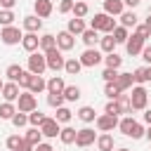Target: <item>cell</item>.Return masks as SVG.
I'll return each mask as SVG.
<instances>
[{
	"instance_id": "6da1fadb",
	"label": "cell",
	"mask_w": 151,
	"mask_h": 151,
	"mask_svg": "<svg viewBox=\"0 0 151 151\" xmlns=\"http://www.w3.org/2000/svg\"><path fill=\"white\" fill-rule=\"evenodd\" d=\"M118 130L125 134V137H132V139H142L144 137V125L137 123L132 116H125L118 120Z\"/></svg>"
},
{
	"instance_id": "7a4b0ae2",
	"label": "cell",
	"mask_w": 151,
	"mask_h": 151,
	"mask_svg": "<svg viewBox=\"0 0 151 151\" xmlns=\"http://www.w3.org/2000/svg\"><path fill=\"white\" fill-rule=\"evenodd\" d=\"M146 101H149L146 87L144 85H132V92H130V106H132V111H144Z\"/></svg>"
},
{
	"instance_id": "3957f363",
	"label": "cell",
	"mask_w": 151,
	"mask_h": 151,
	"mask_svg": "<svg viewBox=\"0 0 151 151\" xmlns=\"http://www.w3.org/2000/svg\"><path fill=\"white\" fill-rule=\"evenodd\" d=\"M90 28L101 31V33H111V31L116 28V19H113L111 14H106V12H99V14H94V19L90 21Z\"/></svg>"
},
{
	"instance_id": "277c9868",
	"label": "cell",
	"mask_w": 151,
	"mask_h": 151,
	"mask_svg": "<svg viewBox=\"0 0 151 151\" xmlns=\"http://www.w3.org/2000/svg\"><path fill=\"white\" fill-rule=\"evenodd\" d=\"M45 54V61H47V68L50 71H61L64 68V64H66V59H64V52L59 50V47H52V50H45L42 52Z\"/></svg>"
},
{
	"instance_id": "5b68a950",
	"label": "cell",
	"mask_w": 151,
	"mask_h": 151,
	"mask_svg": "<svg viewBox=\"0 0 151 151\" xmlns=\"http://www.w3.org/2000/svg\"><path fill=\"white\" fill-rule=\"evenodd\" d=\"M78 59H80L83 68H94L97 64H101V61H104V54H101V50H97V47H87Z\"/></svg>"
},
{
	"instance_id": "8992f818",
	"label": "cell",
	"mask_w": 151,
	"mask_h": 151,
	"mask_svg": "<svg viewBox=\"0 0 151 151\" xmlns=\"http://www.w3.org/2000/svg\"><path fill=\"white\" fill-rule=\"evenodd\" d=\"M28 71L31 73H35V76H42L45 71H47V61H45V54L42 52H31L28 54Z\"/></svg>"
},
{
	"instance_id": "52a82bcc",
	"label": "cell",
	"mask_w": 151,
	"mask_h": 151,
	"mask_svg": "<svg viewBox=\"0 0 151 151\" xmlns=\"http://www.w3.org/2000/svg\"><path fill=\"white\" fill-rule=\"evenodd\" d=\"M21 38H24V33H21L14 24L0 28V40H2L5 45H17V42H21Z\"/></svg>"
},
{
	"instance_id": "ba28073f",
	"label": "cell",
	"mask_w": 151,
	"mask_h": 151,
	"mask_svg": "<svg viewBox=\"0 0 151 151\" xmlns=\"http://www.w3.org/2000/svg\"><path fill=\"white\" fill-rule=\"evenodd\" d=\"M97 142V134H94V130L92 127H83V130H78L76 132V146H80V149H87V146H92Z\"/></svg>"
},
{
	"instance_id": "9c48e42d",
	"label": "cell",
	"mask_w": 151,
	"mask_h": 151,
	"mask_svg": "<svg viewBox=\"0 0 151 151\" xmlns=\"http://www.w3.org/2000/svg\"><path fill=\"white\" fill-rule=\"evenodd\" d=\"M17 101H19V109H17V111H21V113H31L33 109H38V99H35V94L28 92V90L21 92Z\"/></svg>"
},
{
	"instance_id": "30bf717a",
	"label": "cell",
	"mask_w": 151,
	"mask_h": 151,
	"mask_svg": "<svg viewBox=\"0 0 151 151\" xmlns=\"http://www.w3.org/2000/svg\"><path fill=\"white\" fill-rule=\"evenodd\" d=\"M94 125L99 132H111L113 127H118V116H109V113H101L94 118Z\"/></svg>"
},
{
	"instance_id": "8fae6325",
	"label": "cell",
	"mask_w": 151,
	"mask_h": 151,
	"mask_svg": "<svg viewBox=\"0 0 151 151\" xmlns=\"http://www.w3.org/2000/svg\"><path fill=\"white\" fill-rule=\"evenodd\" d=\"M142 47H144V38H139L137 33H132V35L125 40V52H127L130 57H137V54H142Z\"/></svg>"
},
{
	"instance_id": "7c38bea8",
	"label": "cell",
	"mask_w": 151,
	"mask_h": 151,
	"mask_svg": "<svg viewBox=\"0 0 151 151\" xmlns=\"http://www.w3.org/2000/svg\"><path fill=\"white\" fill-rule=\"evenodd\" d=\"M59 130H61V125H59L54 118H45V120H42V125H40V132H42V137H50V139L59 137Z\"/></svg>"
},
{
	"instance_id": "4fadbf2b",
	"label": "cell",
	"mask_w": 151,
	"mask_h": 151,
	"mask_svg": "<svg viewBox=\"0 0 151 151\" xmlns=\"http://www.w3.org/2000/svg\"><path fill=\"white\" fill-rule=\"evenodd\" d=\"M73 45H76V35H71L68 31H59V33H57V47H59L61 52L73 50Z\"/></svg>"
},
{
	"instance_id": "5bb4252c",
	"label": "cell",
	"mask_w": 151,
	"mask_h": 151,
	"mask_svg": "<svg viewBox=\"0 0 151 151\" xmlns=\"http://www.w3.org/2000/svg\"><path fill=\"white\" fill-rule=\"evenodd\" d=\"M0 94L5 97V101H17V99H19V94H21V87H19L17 83H12V80H9V83H5V85H2Z\"/></svg>"
},
{
	"instance_id": "9a60e30c",
	"label": "cell",
	"mask_w": 151,
	"mask_h": 151,
	"mask_svg": "<svg viewBox=\"0 0 151 151\" xmlns=\"http://www.w3.org/2000/svg\"><path fill=\"white\" fill-rule=\"evenodd\" d=\"M24 31L26 33H38L40 28H42V19L38 17V14H28V17H24Z\"/></svg>"
},
{
	"instance_id": "2e32d148",
	"label": "cell",
	"mask_w": 151,
	"mask_h": 151,
	"mask_svg": "<svg viewBox=\"0 0 151 151\" xmlns=\"http://www.w3.org/2000/svg\"><path fill=\"white\" fill-rule=\"evenodd\" d=\"M52 9H54L52 0H35V2H33V12H35L40 19H47V17L52 14Z\"/></svg>"
},
{
	"instance_id": "e0dca14e",
	"label": "cell",
	"mask_w": 151,
	"mask_h": 151,
	"mask_svg": "<svg viewBox=\"0 0 151 151\" xmlns=\"http://www.w3.org/2000/svg\"><path fill=\"white\" fill-rule=\"evenodd\" d=\"M21 47L31 54V52H35L38 47H40V38H38V33H24V38H21Z\"/></svg>"
},
{
	"instance_id": "ac0fdd59",
	"label": "cell",
	"mask_w": 151,
	"mask_h": 151,
	"mask_svg": "<svg viewBox=\"0 0 151 151\" xmlns=\"http://www.w3.org/2000/svg\"><path fill=\"white\" fill-rule=\"evenodd\" d=\"M80 40H83L87 47H97V45H99V31H94V28H85V31L80 33Z\"/></svg>"
},
{
	"instance_id": "d6986e66",
	"label": "cell",
	"mask_w": 151,
	"mask_h": 151,
	"mask_svg": "<svg viewBox=\"0 0 151 151\" xmlns=\"http://www.w3.org/2000/svg\"><path fill=\"white\" fill-rule=\"evenodd\" d=\"M42 90H47V80L42 78V76H31V83H28V92H33V94H40Z\"/></svg>"
},
{
	"instance_id": "ffe728a7",
	"label": "cell",
	"mask_w": 151,
	"mask_h": 151,
	"mask_svg": "<svg viewBox=\"0 0 151 151\" xmlns=\"http://www.w3.org/2000/svg\"><path fill=\"white\" fill-rule=\"evenodd\" d=\"M64 87H66V83H64L61 76H52V78L47 80V92H50V94H61Z\"/></svg>"
},
{
	"instance_id": "44dd1931",
	"label": "cell",
	"mask_w": 151,
	"mask_h": 151,
	"mask_svg": "<svg viewBox=\"0 0 151 151\" xmlns=\"http://www.w3.org/2000/svg\"><path fill=\"white\" fill-rule=\"evenodd\" d=\"M118 17H120V26H125V28H130V26H137V24H139V17L134 14V9H127V12L123 9Z\"/></svg>"
},
{
	"instance_id": "7402d4cb",
	"label": "cell",
	"mask_w": 151,
	"mask_h": 151,
	"mask_svg": "<svg viewBox=\"0 0 151 151\" xmlns=\"http://www.w3.org/2000/svg\"><path fill=\"white\" fill-rule=\"evenodd\" d=\"M123 9H125L123 0H104V12H106V14H111V17H118Z\"/></svg>"
},
{
	"instance_id": "603a6c76",
	"label": "cell",
	"mask_w": 151,
	"mask_h": 151,
	"mask_svg": "<svg viewBox=\"0 0 151 151\" xmlns=\"http://www.w3.org/2000/svg\"><path fill=\"white\" fill-rule=\"evenodd\" d=\"M99 50H101L104 54L116 52V40H113V35H111V33H104V35L99 38Z\"/></svg>"
},
{
	"instance_id": "cb8c5ba5",
	"label": "cell",
	"mask_w": 151,
	"mask_h": 151,
	"mask_svg": "<svg viewBox=\"0 0 151 151\" xmlns=\"http://www.w3.org/2000/svg\"><path fill=\"white\" fill-rule=\"evenodd\" d=\"M24 139H26V142H28L31 146H38V144L42 142V132H40V127H33V125H31V127L26 130Z\"/></svg>"
},
{
	"instance_id": "d4e9b609",
	"label": "cell",
	"mask_w": 151,
	"mask_h": 151,
	"mask_svg": "<svg viewBox=\"0 0 151 151\" xmlns=\"http://www.w3.org/2000/svg\"><path fill=\"white\" fill-rule=\"evenodd\" d=\"M113 146H116V144H113V137H111L109 132H101V134L97 137V149H99V151H113Z\"/></svg>"
},
{
	"instance_id": "484cf974",
	"label": "cell",
	"mask_w": 151,
	"mask_h": 151,
	"mask_svg": "<svg viewBox=\"0 0 151 151\" xmlns=\"http://www.w3.org/2000/svg\"><path fill=\"white\" fill-rule=\"evenodd\" d=\"M66 31H68L71 35H80V33L85 31V19H78V17L68 19V26H66Z\"/></svg>"
},
{
	"instance_id": "4316f807",
	"label": "cell",
	"mask_w": 151,
	"mask_h": 151,
	"mask_svg": "<svg viewBox=\"0 0 151 151\" xmlns=\"http://www.w3.org/2000/svg\"><path fill=\"white\" fill-rule=\"evenodd\" d=\"M64 71H66L68 76H78V73L83 71V64H80V59H76V57L66 59V64H64Z\"/></svg>"
},
{
	"instance_id": "83f0119b",
	"label": "cell",
	"mask_w": 151,
	"mask_h": 151,
	"mask_svg": "<svg viewBox=\"0 0 151 151\" xmlns=\"http://www.w3.org/2000/svg\"><path fill=\"white\" fill-rule=\"evenodd\" d=\"M61 94H64V99H66V101H78V99L83 97V92H80V87H78V85H66Z\"/></svg>"
},
{
	"instance_id": "f1b7e54d",
	"label": "cell",
	"mask_w": 151,
	"mask_h": 151,
	"mask_svg": "<svg viewBox=\"0 0 151 151\" xmlns=\"http://www.w3.org/2000/svg\"><path fill=\"white\" fill-rule=\"evenodd\" d=\"M71 118H73V111H71V109H66V106H59V109H57V113H54V120H57L59 125L71 123Z\"/></svg>"
},
{
	"instance_id": "f546056e",
	"label": "cell",
	"mask_w": 151,
	"mask_h": 151,
	"mask_svg": "<svg viewBox=\"0 0 151 151\" xmlns=\"http://www.w3.org/2000/svg\"><path fill=\"white\" fill-rule=\"evenodd\" d=\"M116 85L120 87V92L130 90V87L134 85V80H132V73H118V78H116Z\"/></svg>"
},
{
	"instance_id": "4dcf8cb0",
	"label": "cell",
	"mask_w": 151,
	"mask_h": 151,
	"mask_svg": "<svg viewBox=\"0 0 151 151\" xmlns=\"http://www.w3.org/2000/svg\"><path fill=\"white\" fill-rule=\"evenodd\" d=\"M76 132H78V130H73V127H68V125L61 127V130H59V139H61V144H66V146L73 144V142H76Z\"/></svg>"
},
{
	"instance_id": "1f68e13d",
	"label": "cell",
	"mask_w": 151,
	"mask_h": 151,
	"mask_svg": "<svg viewBox=\"0 0 151 151\" xmlns=\"http://www.w3.org/2000/svg\"><path fill=\"white\" fill-rule=\"evenodd\" d=\"M14 113H17L14 101H2V104H0V118H2V120H12Z\"/></svg>"
},
{
	"instance_id": "d6a6232c",
	"label": "cell",
	"mask_w": 151,
	"mask_h": 151,
	"mask_svg": "<svg viewBox=\"0 0 151 151\" xmlns=\"http://www.w3.org/2000/svg\"><path fill=\"white\" fill-rule=\"evenodd\" d=\"M111 35H113L116 45H125V40L130 38V33H127V28H125V26H116V28L111 31Z\"/></svg>"
},
{
	"instance_id": "836d02e7",
	"label": "cell",
	"mask_w": 151,
	"mask_h": 151,
	"mask_svg": "<svg viewBox=\"0 0 151 151\" xmlns=\"http://www.w3.org/2000/svg\"><path fill=\"white\" fill-rule=\"evenodd\" d=\"M78 118H80L83 123H92V120L97 118L94 106H80V109H78Z\"/></svg>"
},
{
	"instance_id": "e575fe53",
	"label": "cell",
	"mask_w": 151,
	"mask_h": 151,
	"mask_svg": "<svg viewBox=\"0 0 151 151\" xmlns=\"http://www.w3.org/2000/svg\"><path fill=\"white\" fill-rule=\"evenodd\" d=\"M71 12H73V17H78V19H85V17H87V12H90V7H87V2H83V0H76Z\"/></svg>"
},
{
	"instance_id": "d590c367",
	"label": "cell",
	"mask_w": 151,
	"mask_h": 151,
	"mask_svg": "<svg viewBox=\"0 0 151 151\" xmlns=\"http://www.w3.org/2000/svg\"><path fill=\"white\" fill-rule=\"evenodd\" d=\"M52 47H57V35H52V33L40 35V50L45 52V50H52Z\"/></svg>"
},
{
	"instance_id": "8d00e7d4",
	"label": "cell",
	"mask_w": 151,
	"mask_h": 151,
	"mask_svg": "<svg viewBox=\"0 0 151 151\" xmlns=\"http://www.w3.org/2000/svg\"><path fill=\"white\" fill-rule=\"evenodd\" d=\"M104 64H106V68H120V64H123V57H118L116 52H109V54L104 57Z\"/></svg>"
},
{
	"instance_id": "74e56055",
	"label": "cell",
	"mask_w": 151,
	"mask_h": 151,
	"mask_svg": "<svg viewBox=\"0 0 151 151\" xmlns=\"http://www.w3.org/2000/svg\"><path fill=\"white\" fill-rule=\"evenodd\" d=\"M116 101H118V109H120V113H132V106H130V94H118L116 97Z\"/></svg>"
},
{
	"instance_id": "f35d334b",
	"label": "cell",
	"mask_w": 151,
	"mask_h": 151,
	"mask_svg": "<svg viewBox=\"0 0 151 151\" xmlns=\"http://www.w3.org/2000/svg\"><path fill=\"white\" fill-rule=\"evenodd\" d=\"M21 71H24V68H21L19 64H9V66H7V71H5V76H7V80L17 83V80H19V76H21Z\"/></svg>"
},
{
	"instance_id": "ab89813d",
	"label": "cell",
	"mask_w": 151,
	"mask_h": 151,
	"mask_svg": "<svg viewBox=\"0 0 151 151\" xmlns=\"http://www.w3.org/2000/svg\"><path fill=\"white\" fill-rule=\"evenodd\" d=\"M45 118H47V116H45V113H40V111H38V109H33V111H31V113H28V123H31V125H33V127H40V125H42V120H45Z\"/></svg>"
},
{
	"instance_id": "60d3db41",
	"label": "cell",
	"mask_w": 151,
	"mask_h": 151,
	"mask_svg": "<svg viewBox=\"0 0 151 151\" xmlns=\"http://www.w3.org/2000/svg\"><path fill=\"white\" fill-rule=\"evenodd\" d=\"M14 12L12 9H0V26H12L14 24Z\"/></svg>"
},
{
	"instance_id": "b9f144b4",
	"label": "cell",
	"mask_w": 151,
	"mask_h": 151,
	"mask_svg": "<svg viewBox=\"0 0 151 151\" xmlns=\"http://www.w3.org/2000/svg\"><path fill=\"white\" fill-rule=\"evenodd\" d=\"M132 80H134V85H144V83H146V68H144V66L134 68V71H132Z\"/></svg>"
},
{
	"instance_id": "7bdbcfd3",
	"label": "cell",
	"mask_w": 151,
	"mask_h": 151,
	"mask_svg": "<svg viewBox=\"0 0 151 151\" xmlns=\"http://www.w3.org/2000/svg\"><path fill=\"white\" fill-rule=\"evenodd\" d=\"M12 125H14V127H24V125H28V113L17 111V113L12 116Z\"/></svg>"
},
{
	"instance_id": "ee69618b",
	"label": "cell",
	"mask_w": 151,
	"mask_h": 151,
	"mask_svg": "<svg viewBox=\"0 0 151 151\" xmlns=\"http://www.w3.org/2000/svg\"><path fill=\"white\" fill-rule=\"evenodd\" d=\"M21 142H24V137H19V134H9L5 144H7V149H9V151H17V149L21 146Z\"/></svg>"
},
{
	"instance_id": "f6af8a7d",
	"label": "cell",
	"mask_w": 151,
	"mask_h": 151,
	"mask_svg": "<svg viewBox=\"0 0 151 151\" xmlns=\"http://www.w3.org/2000/svg\"><path fill=\"white\" fill-rule=\"evenodd\" d=\"M104 94H106L109 99H116V97L120 94V87H118L116 83H106V87H104Z\"/></svg>"
},
{
	"instance_id": "bcb514c9",
	"label": "cell",
	"mask_w": 151,
	"mask_h": 151,
	"mask_svg": "<svg viewBox=\"0 0 151 151\" xmlns=\"http://www.w3.org/2000/svg\"><path fill=\"white\" fill-rule=\"evenodd\" d=\"M64 94H47V104L52 106V109H59V106H64Z\"/></svg>"
},
{
	"instance_id": "7dc6e473",
	"label": "cell",
	"mask_w": 151,
	"mask_h": 151,
	"mask_svg": "<svg viewBox=\"0 0 151 151\" xmlns=\"http://www.w3.org/2000/svg\"><path fill=\"white\" fill-rule=\"evenodd\" d=\"M118 68H104V73H101V78H104V83H116V78H118Z\"/></svg>"
},
{
	"instance_id": "c3c4849f",
	"label": "cell",
	"mask_w": 151,
	"mask_h": 151,
	"mask_svg": "<svg viewBox=\"0 0 151 151\" xmlns=\"http://www.w3.org/2000/svg\"><path fill=\"white\" fill-rule=\"evenodd\" d=\"M31 71H21V76H19V80H17V85L21 87V90H28V83H31Z\"/></svg>"
},
{
	"instance_id": "681fc988",
	"label": "cell",
	"mask_w": 151,
	"mask_h": 151,
	"mask_svg": "<svg viewBox=\"0 0 151 151\" xmlns=\"http://www.w3.org/2000/svg\"><path fill=\"white\" fill-rule=\"evenodd\" d=\"M104 113H109V116H120V109H118V101H116V99H109V104L104 106Z\"/></svg>"
},
{
	"instance_id": "f907efd6",
	"label": "cell",
	"mask_w": 151,
	"mask_h": 151,
	"mask_svg": "<svg viewBox=\"0 0 151 151\" xmlns=\"http://www.w3.org/2000/svg\"><path fill=\"white\" fill-rule=\"evenodd\" d=\"M134 28H137V31H134V33H137V35H139V38H144V40H146V38H151V28H149V26H146V24H137V26H134Z\"/></svg>"
},
{
	"instance_id": "816d5d0a",
	"label": "cell",
	"mask_w": 151,
	"mask_h": 151,
	"mask_svg": "<svg viewBox=\"0 0 151 151\" xmlns=\"http://www.w3.org/2000/svg\"><path fill=\"white\" fill-rule=\"evenodd\" d=\"M73 2H76V0H61V2H59V14H68V12L73 9Z\"/></svg>"
},
{
	"instance_id": "f5cc1de1",
	"label": "cell",
	"mask_w": 151,
	"mask_h": 151,
	"mask_svg": "<svg viewBox=\"0 0 151 151\" xmlns=\"http://www.w3.org/2000/svg\"><path fill=\"white\" fill-rule=\"evenodd\" d=\"M142 59H144L146 64H151V45H144V47H142Z\"/></svg>"
},
{
	"instance_id": "db71d44e",
	"label": "cell",
	"mask_w": 151,
	"mask_h": 151,
	"mask_svg": "<svg viewBox=\"0 0 151 151\" xmlns=\"http://www.w3.org/2000/svg\"><path fill=\"white\" fill-rule=\"evenodd\" d=\"M33 151H54V149H52V144H45V142H40L38 146H33Z\"/></svg>"
},
{
	"instance_id": "11a10c76",
	"label": "cell",
	"mask_w": 151,
	"mask_h": 151,
	"mask_svg": "<svg viewBox=\"0 0 151 151\" xmlns=\"http://www.w3.org/2000/svg\"><path fill=\"white\" fill-rule=\"evenodd\" d=\"M17 5V0H0V9H12Z\"/></svg>"
},
{
	"instance_id": "9f6ffc18",
	"label": "cell",
	"mask_w": 151,
	"mask_h": 151,
	"mask_svg": "<svg viewBox=\"0 0 151 151\" xmlns=\"http://www.w3.org/2000/svg\"><path fill=\"white\" fill-rule=\"evenodd\" d=\"M139 2H142V0H123V5H125V7H130V9H134Z\"/></svg>"
},
{
	"instance_id": "6f0895ef",
	"label": "cell",
	"mask_w": 151,
	"mask_h": 151,
	"mask_svg": "<svg viewBox=\"0 0 151 151\" xmlns=\"http://www.w3.org/2000/svg\"><path fill=\"white\" fill-rule=\"evenodd\" d=\"M17 151H33V146H31V144H28V142L24 139V142H21V146H19Z\"/></svg>"
},
{
	"instance_id": "680465c9",
	"label": "cell",
	"mask_w": 151,
	"mask_h": 151,
	"mask_svg": "<svg viewBox=\"0 0 151 151\" xmlns=\"http://www.w3.org/2000/svg\"><path fill=\"white\" fill-rule=\"evenodd\" d=\"M144 123H146V125H151V109H146V111H144Z\"/></svg>"
},
{
	"instance_id": "91938a15",
	"label": "cell",
	"mask_w": 151,
	"mask_h": 151,
	"mask_svg": "<svg viewBox=\"0 0 151 151\" xmlns=\"http://www.w3.org/2000/svg\"><path fill=\"white\" fill-rule=\"evenodd\" d=\"M144 137H146V139H149V142H151V125H149V127H146V130H144Z\"/></svg>"
},
{
	"instance_id": "94428289",
	"label": "cell",
	"mask_w": 151,
	"mask_h": 151,
	"mask_svg": "<svg viewBox=\"0 0 151 151\" xmlns=\"http://www.w3.org/2000/svg\"><path fill=\"white\" fill-rule=\"evenodd\" d=\"M146 83H151V64L146 66Z\"/></svg>"
},
{
	"instance_id": "6125c7cd",
	"label": "cell",
	"mask_w": 151,
	"mask_h": 151,
	"mask_svg": "<svg viewBox=\"0 0 151 151\" xmlns=\"http://www.w3.org/2000/svg\"><path fill=\"white\" fill-rule=\"evenodd\" d=\"M144 24H146V26L151 28V12H149V17H146V21H144Z\"/></svg>"
},
{
	"instance_id": "be15d7a7",
	"label": "cell",
	"mask_w": 151,
	"mask_h": 151,
	"mask_svg": "<svg viewBox=\"0 0 151 151\" xmlns=\"http://www.w3.org/2000/svg\"><path fill=\"white\" fill-rule=\"evenodd\" d=\"M116 151H130V149H116Z\"/></svg>"
},
{
	"instance_id": "e7e4bbea",
	"label": "cell",
	"mask_w": 151,
	"mask_h": 151,
	"mask_svg": "<svg viewBox=\"0 0 151 151\" xmlns=\"http://www.w3.org/2000/svg\"><path fill=\"white\" fill-rule=\"evenodd\" d=\"M2 85H5V83H2V80H0V90H2Z\"/></svg>"
}]
</instances>
